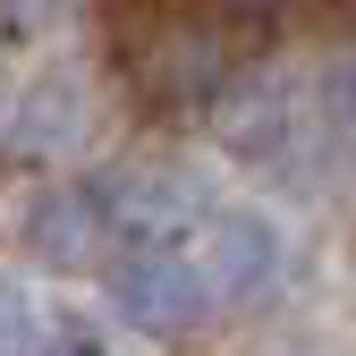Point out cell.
Listing matches in <instances>:
<instances>
[{
    "label": "cell",
    "instance_id": "11",
    "mask_svg": "<svg viewBox=\"0 0 356 356\" xmlns=\"http://www.w3.org/2000/svg\"><path fill=\"white\" fill-rule=\"evenodd\" d=\"M229 9H289V0H229Z\"/></svg>",
    "mask_w": 356,
    "mask_h": 356
},
{
    "label": "cell",
    "instance_id": "10",
    "mask_svg": "<svg viewBox=\"0 0 356 356\" xmlns=\"http://www.w3.org/2000/svg\"><path fill=\"white\" fill-rule=\"evenodd\" d=\"M26 356H102V348L85 339V331H51V339H34Z\"/></svg>",
    "mask_w": 356,
    "mask_h": 356
},
{
    "label": "cell",
    "instance_id": "1",
    "mask_svg": "<svg viewBox=\"0 0 356 356\" xmlns=\"http://www.w3.org/2000/svg\"><path fill=\"white\" fill-rule=\"evenodd\" d=\"M94 212H102V229L136 238V246H170L178 220H204V212H212V195H204V178H195L187 161H170V153H136V161H119V170L102 178Z\"/></svg>",
    "mask_w": 356,
    "mask_h": 356
},
{
    "label": "cell",
    "instance_id": "9",
    "mask_svg": "<svg viewBox=\"0 0 356 356\" xmlns=\"http://www.w3.org/2000/svg\"><path fill=\"white\" fill-rule=\"evenodd\" d=\"M68 9H76V0H9V17H17V26H60Z\"/></svg>",
    "mask_w": 356,
    "mask_h": 356
},
{
    "label": "cell",
    "instance_id": "8",
    "mask_svg": "<svg viewBox=\"0 0 356 356\" xmlns=\"http://www.w3.org/2000/svg\"><path fill=\"white\" fill-rule=\"evenodd\" d=\"M323 119L356 145V60H348V68H331V85H323Z\"/></svg>",
    "mask_w": 356,
    "mask_h": 356
},
{
    "label": "cell",
    "instance_id": "5",
    "mask_svg": "<svg viewBox=\"0 0 356 356\" xmlns=\"http://www.w3.org/2000/svg\"><path fill=\"white\" fill-rule=\"evenodd\" d=\"M17 246L42 263V272H76V263H94L102 246V212L85 187H34L17 195Z\"/></svg>",
    "mask_w": 356,
    "mask_h": 356
},
{
    "label": "cell",
    "instance_id": "2",
    "mask_svg": "<svg viewBox=\"0 0 356 356\" xmlns=\"http://www.w3.org/2000/svg\"><path fill=\"white\" fill-rule=\"evenodd\" d=\"M187 263H195V280H204L212 305H220V297H263V289H272V272H280V229H272L263 212L212 204V212L195 220Z\"/></svg>",
    "mask_w": 356,
    "mask_h": 356
},
{
    "label": "cell",
    "instance_id": "12",
    "mask_svg": "<svg viewBox=\"0 0 356 356\" xmlns=\"http://www.w3.org/2000/svg\"><path fill=\"white\" fill-rule=\"evenodd\" d=\"M0 102H9V76H0Z\"/></svg>",
    "mask_w": 356,
    "mask_h": 356
},
{
    "label": "cell",
    "instance_id": "7",
    "mask_svg": "<svg viewBox=\"0 0 356 356\" xmlns=\"http://www.w3.org/2000/svg\"><path fill=\"white\" fill-rule=\"evenodd\" d=\"M34 348V305H26V289L0 272V356H26Z\"/></svg>",
    "mask_w": 356,
    "mask_h": 356
},
{
    "label": "cell",
    "instance_id": "3",
    "mask_svg": "<svg viewBox=\"0 0 356 356\" xmlns=\"http://www.w3.org/2000/svg\"><path fill=\"white\" fill-rule=\"evenodd\" d=\"M111 305H119L136 331H153V339H178V331H195V323L212 314L195 263L178 254V246H136V254L111 272Z\"/></svg>",
    "mask_w": 356,
    "mask_h": 356
},
{
    "label": "cell",
    "instance_id": "6",
    "mask_svg": "<svg viewBox=\"0 0 356 356\" xmlns=\"http://www.w3.org/2000/svg\"><path fill=\"white\" fill-rule=\"evenodd\" d=\"M85 127H94V85H85L76 68H51L26 94V111H17V136L34 145V153H68V145H85Z\"/></svg>",
    "mask_w": 356,
    "mask_h": 356
},
{
    "label": "cell",
    "instance_id": "4",
    "mask_svg": "<svg viewBox=\"0 0 356 356\" xmlns=\"http://www.w3.org/2000/svg\"><path fill=\"white\" fill-rule=\"evenodd\" d=\"M212 127H220V145H229L238 161H280L297 145V127H305V102H297V85H280V76H238L229 94H220Z\"/></svg>",
    "mask_w": 356,
    "mask_h": 356
}]
</instances>
